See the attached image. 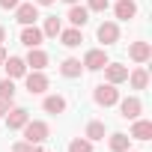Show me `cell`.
Masks as SVG:
<instances>
[{"mask_svg": "<svg viewBox=\"0 0 152 152\" xmlns=\"http://www.w3.org/2000/svg\"><path fill=\"white\" fill-rule=\"evenodd\" d=\"M93 102H96L99 107H113V104L119 102V90L104 81V84H99V87L93 90Z\"/></svg>", "mask_w": 152, "mask_h": 152, "instance_id": "obj_2", "label": "cell"}, {"mask_svg": "<svg viewBox=\"0 0 152 152\" xmlns=\"http://www.w3.org/2000/svg\"><path fill=\"white\" fill-rule=\"evenodd\" d=\"M9 107H12L9 102H3V99H0V119H3V116H6V110H9Z\"/></svg>", "mask_w": 152, "mask_h": 152, "instance_id": "obj_29", "label": "cell"}, {"mask_svg": "<svg viewBox=\"0 0 152 152\" xmlns=\"http://www.w3.org/2000/svg\"><path fill=\"white\" fill-rule=\"evenodd\" d=\"M3 42H6V27L0 24V45H3Z\"/></svg>", "mask_w": 152, "mask_h": 152, "instance_id": "obj_32", "label": "cell"}, {"mask_svg": "<svg viewBox=\"0 0 152 152\" xmlns=\"http://www.w3.org/2000/svg\"><path fill=\"white\" fill-rule=\"evenodd\" d=\"M69 152H96V149H93V140H87V137H75V140L69 143Z\"/></svg>", "mask_w": 152, "mask_h": 152, "instance_id": "obj_25", "label": "cell"}, {"mask_svg": "<svg viewBox=\"0 0 152 152\" xmlns=\"http://www.w3.org/2000/svg\"><path fill=\"white\" fill-rule=\"evenodd\" d=\"M131 140H152V122L149 119H131Z\"/></svg>", "mask_w": 152, "mask_h": 152, "instance_id": "obj_17", "label": "cell"}, {"mask_svg": "<svg viewBox=\"0 0 152 152\" xmlns=\"http://www.w3.org/2000/svg\"><path fill=\"white\" fill-rule=\"evenodd\" d=\"M21 45L24 48H42V42H45V36H42V27H36V24H27V27H21Z\"/></svg>", "mask_w": 152, "mask_h": 152, "instance_id": "obj_10", "label": "cell"}, {"mask_svg": "<svg viewBox=\"0 0 152 152\" xmlns=\"http://www.w3.org/2000/svg\"><path fill=\"white\" fill-rule=\"evenodd\" d=\"M12 12H15V21H18L21 27H27V24H36V21H39V6L33 3V0H30V3H18Z\"/></svg>", "mask_w": 152, "mask_h": 152, "instance_id": "obj_6", "label": "cell"}, {"mask_svg": "<svg viewBox=\"0 0 152 152\" xmlns=\"http://www.w3.org/2000/svg\"><path fill=\"white\" fill-rule=\"evenodd\" d=\"M125 152H134V149H125Z\"/></svg>", "mask_w": 152, "mask_h": 152, "instance_id": "obj_35", "label": "cell"}, {"mask_svg": "<svg viewBox=\"0 0 152 152\" xmlns=\"http://www.w3.org/2000/svg\"><path fill=\"white\" fill-rule=\"evenodd\" d=\"M102 72H104V81L113 84V87L125 84V78H128V66H122V63H107Z\"/></svg>", "mask_w": 152, "mask_h": 152, "instance_id": "obj_12", "label": "cell"}, {"mask_svg": "<svg viewBox=\"0 0 152 152\" xmlns=\"http://www.w3.org/2000/svg\"><path fill=\"white\" fill-rule=\"evenodd\" d=\"M6 57H9V54H6V48H3V45H0V66H3V63H6Z\"/></svg>", "mask_w": 152, "mask_h": 152, "instance_id": "obj_31", "label": "cell"}, {"mask_svg": "<svg viewBox=\"0 0 152 152\" xmlns=\"http://www.w3.org/2000/svg\"><path fill=\"white\" fill-rule=\"evenodd\" d=\"M24 87H27L30 96H42V93H48L51 81H48L45 72H30V69H27V75H24Z\"/></svg>", "mask_w": 152, "mask_h": 152, "instance_id": "obj_3", "label": "cell"}, {"mask_svg": "<svg viewBox=\"0 0 152 152\" xmlns=\"http://www.w3.org/2000/svg\"><path fill=\"white\" fill-rule=\"evenodd\" d=\"M60 75H63V78H69V81L81 78V75H84V63H81L78 57H66V60L60 63Z\"/></svg>", "mask_w": 152, "mask_h": 152, "instance_id": "obj_14", "label": "cell"}, {"mask_svg": "<svg viewBox=\"0 0 152 152\" xmlns=\"http://www.w3.org/2000/svg\"><path fill=\"white\" fill-rule=\"evenodd\" d=\"M3 69H6V78H12V81H18V78H24V75H27V63H24V57H6Z\"/></svg>", "mask_w": 152, "mask_h": 152, "instance_id": "obj_16", "label": "cell"}, {"mask_svg": "<svg viewBox=\"0 0 152 152\" xmlns=\"http://www.w3.org/2000/svg\"><path fill=\"white\" fill-rule=\"evenodd\" d=\"M36 6H51V3H57V0H33Z\"/></svg>", "mask_w": 152, "mask_h": 152, "instance_id": "obj_30", "label": "cell"}, {"mask_svg": "<svg viewBox=\"0 0 152 152\" xmlns=\"http://www.w3.org/2000/svg\"><path fill=\"white\" fill-rule=\"evenodd\" d=\"M30 152H45V149H42V143H33V149H30Z\"/></svg>", "mask_w": 152, "mask_h": 152, "instance_id": "obj_33", "label": "cell"}, {"mask_svg": "<svg viewBox=\"0 0 152 152\" xmlns=\"http://www.w3.org/2000/svg\"><path fill=\"white\" fill-rule=\"evenodd\" d=\"M96 39L102 42V48L116 45V42H119V24H116V21H102V24L96 27Z\"/></svg>", "mask_w": 152, "mask_h": 152, "instance_id": "obj_4", "label": "cell"}, {"mask_svg": "<svg viewBox=\"0 0 152 152\" xmlns=\"http://www.w3.org/2000/svg\"><path fill=\"white\" fill-rule=\"evenodd\" d=\"M21 131H24V140H27V143H45L48 134H51V128H48L45 119H27V125H24Z\"/></svg>", "mask_w": 152, "mask_h": 152, "instance_id": "obj_1", "label": "cell"}, {"mask_svg": "<svg viewBox=\"0 0 152 152\" xmlns=\"http://www.w3.org/2000/svg\"><path fill=\"white\" fill-rule=\"evenodd\" d=\"M63 3H69V6H75V3H81V0H63Z\"/></svg>", "mask_w": 152, "mask_h": 152, "instance_id": "obj_34", "label": "cell"}, {"mask_svg": "<svg viewBox=\"0 0 152 152\" xmlns=\"http://www.w3.org/2000/svg\"><path fill=\"white\" fill-rule=\"evenodd\" d=\"M3 119H6V128H9V131H21V128L27 125V119H30V110H27V107H9Z\"/></svg>", "mask_w": 152, "mask_h": 152, "instance_id": "obj_9", "label": "cell"}, {"mask_svg": "<svg viewBox=\"0 0 152 152\" xmlns=\"http://www.w3.org/2000/svg\"><path fill=\"white\" fill-rule=\"evenodd\" d=\"M116 104H119V116H122V119H137V116L143 113V102H140L137 96H128V99H119Z\"/></svg>", "mask_w": 152, "mask_h": 152, "instance_id": "obj_8", "label": "cell"}, {"mask_svg": "<svg viewBox=\"0 0 152 152\" xmlns=\"http://www.w3.org/2000/svg\"><path fill=\"white\" fill-rule=\"evenodd\" d=\"M33 149V143H27V140H18V143H12V152H30Z\"/></svg>", "mask_w": 152, "mask_h": 152, "instance_id": "obj_27", "label": "cell"}, {"mask_svg": "<svg viewBox=\"0 0 152 152\" xmlns=\"http://www.w3.org/2000/svg\"><path fill=\"white\" fill-rule=\"evenodd\" d=\"M66 107H69V102H66V96H60V93L45 96V102H42V110H45V113H51V116L66 113Z\"/></svg>", "mask_w": 152, "mask_h": 152, "instance_id": "obj_15", "label": "cell"}, {"mask_svg": "<svg viewBox=\"0 0 152 152\" xmlns=\"http://www.w3.org/2000/svg\"><path fill=\"white\" fill-rule=\"evenodd\" d=\"M107 149H110V152H125V149H131V137L122 134V131H113V134L107 137Z\"/></svg>", "mask_w": 152, "mask_h": 152, "instance_id": "obj_21", "label": "cell"}, {"mask_svg": "<svg viewBox=\"0 0 152 152\" xmlns=\"http://www.w3.org/2000/svg\"><path fill=\"white\" fill-rule=\"evenodd\" d=\"M107 6H110V0H87L90 12H107Z\"/></svg>", "mask_w": 152, "mask_h": 152, "instance_id": "obj_26", "label": "cell"}, {"mask_svg": "<svg viewBox=\"0 0 152 152\" xmlns=\"http://www.w3.org/2000/svg\"><path fill=\"white\" fill-rule=\"evenodd\" d=\"M57 39H60V45H63V48H81L84 33H81V27H63Z\"/></svg>", "mask_w": 152, "mask_h": 152, "instance_id": "obj_13", "label": "cell"}, {"mask_svg": "<svg viewBox=\"0 0 152 152\" xmlns=\"http://www.w3.org/2000/svg\"><path fill=\"white\" fill-rule=\"evenodd\" d=\"M128 60H131V63H137V66L149 63V60H152V45H149V42H143V39L131 42V45H128Z\"/></svg>", "mask_w": 152, "mask_h": 152, "instance_id": "obj_7", "label": "cell"}, {"mask_svg": "<svg viewBox=\"0 0 152 152\" xmlns=\"http://www.w3.org/2000/svg\"><path fill=\"white\" fill-rule=\"evenodd\" d=\"M60 30H63V21H60L57 15H48L45 24H42V36H45V39H57Z\"/></svg>", "mask_w": 152, "mask_h": 152, "instance_id": "obj_22", "label": "cell"}, {"mask_svg": "<svg viewBox=\"0 0 152 152\" xmlns=\"http://www.w3.org/2000/svg\"><path fill=\"white\" fill-rule=\"evenodd\" d=\"M0 99L12 104V99H15V81H12V78H3V81H0Z\"/></svg>", "mask_w": 152, "mask_h": 152, "instance_id": "obj_24", "label": "cell"}, {"mask_svg": "<svg viewBox=\"0 0 152 152\" xmlns=\"http://www.w3.org/2000/svg\"><path fill=\"white\" fill-rule=\"evenodd\" d=\"M24 63H27V69L30 72H45L48 69V54L42 51V48H27V57H24Z\"/></svg>", "mask_w": 152, "mask_h": 152, "instance_id": "obj_11", "label": "cell"}, {"mask_svg": "<svg viewBox=\"0 0 152 152\" xmlns=\"http://www.w3.org/2000/svg\"><path fill=\"white\" fill-rule=\"evenodd\" d=\"M104 131H107V128H104V122H102V119H90V122H87V131H84V137L96 143V140H104Z\"/></svg>", "mask_w": 152, "mask_h": 152, "instance_id": "obj_23", "label": "cell"}, {"mask_svg": "<svg viewBox=\"0 0 152 152\" xmlns=\"http://www.w3.org/2000/svg\"><path fill=\"white\" fill-rule=\"evenodd\" d=\"M125 84H131V90H146V87H149V72H146L143 66L131 69L128 78H125Z\"/></svg>", "mask_w": 152, "mask_h": 152, "instance_id": "obj_19", "label": "cell"}, {"mask_svg": "<svg viewBox=\"0 0 152 152\" xmlns=\"http://www.w3.org/2000/svg\"><path fill=\"white\" fill-rule=\"evenodd\" d=\"M113 15H116L119 21H131V18L137 15V3H134V0H116Z\"/></svg>", "mask_w": 152, "mask_h": 152, "instance_id": "obj_20", "label": "cell"}, {"mask_svg": "<svg viewBox=\"0 0 152 152\" xmlns=\"http://www.w3.org/2000/svg\"><path fill=\"white\" fill-rule=\"evenodd\" d=\"M66 18H69L72 27H81V30H84V24L90 21V9L81 6V3H75V6H69V15H66Z\"/></svg>", "mask_w": 152, "mask_h": 152, "instance_id": "obj_18", "label": "cell"}, {"mask_svg": "<svg viewBox=\"0 0 152 152\" xmlns=\"http://www.w3.org/2000/svg\"><path fill=\"white\" fill-rule=\"evenodd\" d=\"M18 3H21V0H0V9H6V12H9V9H15Z\"/></svg>", "mask_w": 152, "mask_h": 152, "instance_id": "obj_28", "label": "cell"}, {"mask_svg": "<svg viewBox=\"0 0 152 152\" xmlns=\"http://www.w3.org/2000/svg\"><path fill=\"white\" fill-rule=\"evenodd\" d=\"M81 63H84V72H102L110 60H107V51H104V48H90Z\"/></svg>", "mask_w": 152, "mask_h": 152, "instance_id": "obj_5", "label": "cell"}]
</instances>
